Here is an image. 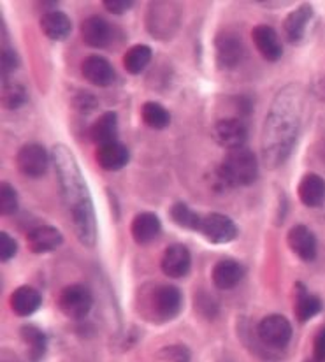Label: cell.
I'll list each match as a JSON object with an SVG mask.
<instances>
[{
  "instance_id": "1",
  "label": "cell",
  "mask_w": 325,
  "mask_h": 362,
  "mask_svg": "<svg viewBox=\"0 0 325 362\" xmlns=\"http://www.w3.org/2000/svg\"><path fill=\"white\" fill-rule=\"evenodd\" d=\"M53 164H55L57 180H59L62 199L69 216L74 226L76 238L79 243L92 248L97 241V222L93 202L88 187L83 180L81 169L72 151L64 144L53 148Z\"/></svg>"
},
{
  "instance_id": "2",
  "label": "cell",
  "mask_w": 325,
  "mask_h": 362,
  "mask_svg": "<svg viewBox=\"0 0 325 362\" xmlns=\"http://www.w3.org/2000/svg\"><path fill=\"white\" fill-rule=\"evenodd\" d=\"M301 122V95L295 86L280 90L266 117L262 134L264 162L274 169L283 164L294 148Z\"/></svg>"
},
{
  "instance_id": "3",
  "label": "cell",
  "mask_w": 325,
  "mask_h": 362,
  "mask_svg": "<svg viewBox=\"0 0 325 362\" xmlns=\"http://www.w3.org/2000/svg\"><path fill=\"white\" fill-rule=\"evenodd\" d=\"M259 176L257 157L248 148H236L227 151L225 158L213 176V187L218 192L236 187H248Z\"/></svg>"
},
{
  "instance_id": "4",
  "label": "cell",
  "mask_w": 325,
  "mask_h": 362,
  "mask_svg": "<svg viewBox=\"0 0 325 362\" xmlns=\"http://www.w3.org/2000/svg\"><path fill=\"white\" fill-rule=\"evenodd\" d=\"M151 315L158 322L175 320L183 310V294L175 285H160L150 298Z\"/></svg>"
},
{
  "instance_id": "5",
  "label": "cell",
  "mask_w": 325,
  "mask_h": 362,
  "mask_svg": "<svg viewBox=\"0 0 325 362\" xmlns=\"http://www.w3.org/2000/svg\"><path fill=\"white\" fill-rule=\"evenodd\" d=\"M93 304L92 292L85 285H69L60 292L59 308L67 318L79 320L90 313Z\"/></svg>"
},
{
  "instance_id": "6",
  "label": "cell",
  "mask_w": 325,
  "mask_h": 362,
  "mask_svg": "<svg viewBox=\"0 0 325 362\" xmlns=\"http://www.w3.org/2000/svg\"><path fill=\"white\" fill-rule=\"evenodd\" d=\"M257 334L269 349H285L292 338V325L283 315H267L260 320Z\"/></svg>"
},
{
  "instance_id": "7",
  "label": "cell",
  "mask_w": 325,
  "mask_h": 362,
  "mask_svg": "<svg viewBox=\"0 0 325 362\" xmlns=\"http://www.w3.org/2000/svg\"><path fill=\"white\" fill-rule=\"evenodd\" d=\"M48 164V151H46V148L41 146V144H25L16 155L18 169H20L21 175L28 176V178H39V176L46 175Z\"/></svg>"
},
{
  "instance_id": "8",
  "label": "cell",
  "mask_w": 325,
  "mask_h": 362,
  "mask_svg": "<svg viewBox=\"0 0 325 362\" xmlns=\"http://www.w3.org/2000/svg\"><path fill=\"white\" fill-rule=\"evenodd\" d=\"M199 233H201L209 243L225 245V243L236 240L237 227L229 216L220 215V213H211V215L208 216H202Z\"/></svg>"
},
{
  "instance_id": "9",
  "label": "cell",
  "mask_w": 325,
  "mask_h": 362,
  "mask_svg": "<svg viewBox=\"0 0 325 362\" xmlns=\"http://www.w3.org/2000/svg\"><path fill=\"white\" fill-rule=\"evenodd\" d=\"M213 137L220 146L227 150H236V148H243L247 143L248 129L240 118H223L213 127Z\"/></svg>"
},
{
  "instance_id": "10",
  "label": "cell",
  "mask_w": 325,
  "mask_h": 362,
  "mask_svg": "<svg viewBox=\"0 0 325 362\" xmlns=\"http://www.w3.org/2000/svg\"><path fill=\"white\" fill-rule=\"evenodd\" d=\"M192 266V257L185 245H172L164 252L160 260V267L165 276L183 278L189 274Z\"/></svg>"
},
{
  "instance_id": "11",
  "label": "cell",
  "mask_w": 325,
  "mask_h": 362,
  "mask_svg": "<svg viewBox=\"0 0 325 362\" xmlns=\"http://www.w3.org/2000/svg\"><path fill=\"white\" fill-rule=\"evenodd\" d=\"M313 20V7L312 6H301L297 9L292 11L283 21V34L290 45H299L305 41L306 34H308L309 23Z\"/></svg>"
},
{
  "instance_id": "12",
  "label": "cell",
  "mask_w": 325,
  "mask_h": 362,
  "mask_svg": "<svg viewBox=\"0 0 325 362\" xmlns=\"http://www.w3.org/2000/svg\"><path fill=\"white\" fill-rule=\"evenodd\" d=\"M81 72L86 81L95 86H111L117 79L113 65L99 55L86 57L81 64Z\"/></svg>"
},
{
  "instance_id": "13",
  "label": "cell",
  "mask_w": 325,
  "mask_h": 362,
  "mask_svg": "<svg viewBox=\"0 0 325 362\" xmlns=\"http://www.w3.org/2000/svg\"><path fill=\"white\" fill-rule=\"evenodd\" d=\"M287 243L292 252L305 262H312L317 257V238L306 226H295L288 230Z\"/></svg>"
},
{
  "instance_id": "14",
  "label": "cell",
  "mask_w": 325,
  "mask_h": 362,
  "mask_svg": "<svg viewBox=\"0 0 325 362\" xmlns=\"http://www.w3.org/2000/svg\"><path fill=\"white\" fill-rule=\"evenodd\" d=\"M252 39H254L259 53L266 60L276 62L283 55V46H281L280 37H278L276 30L269 25H257L252 30Z\"/></svg>"
},
{
  "instance_id": "15",
  "label": "cell",
  "mask_w": 325,
  "mask_h": 362,
  "mask_svg": "<svg viewBox=\"0 0 325 362\" xmlns=\"http://www.w3.org/2000/svg\"><path fill=\"white\" fill-rule=\"evenodd\" d=\"M81 39L90 48H106L111 41V27L104 18L90 16L81 23Z\"/></svg>"
},
{
  "instance_id": "16",
  "label": "cell",
  "mask_w": 325,
  "mask_h": 362,
  "mask_svg": "<svg viewBox=\"0 0 325 362\" xmlns=\"http://www.w3.org/2000/svg\"><path fill=\"white\" fill-rule=\"evenodd\" d=\"M244 48L237 35L225 34L216 39V64L220 69H234L243 60Z\"/></svg>"
},
{
  "instance_id": "17",
  "label": "cell",
  "mask_w": 325,
  "mask_h": 362,
  "mask_svg": "<svg viewBox=\"0 0 325 362\" xmlns=\"http://www.w3.org/2000/svg\"><path fill=\"white\" fill-rule=\"evenodd\" d=\"M129 158L130 153L127 146L118 143V141L97 146L95 160L104 171H120V169H124L129 164Z\"/></svg>"
},
{
  "instance_id": "18",
  "label": "cell",
  "mask_w": 325,
  "mask_h": 362,
  "mask_svg": "<svg viewBox=\"0 0 325 362\" xmlns=\"http://www.w3.org/2000/svg\"><path fill=\"white\" fill-rule=\"evenodd\" d=\"M64 236L59 229L49 226L35 227L28 233L27 245L32 253H48L62 245Z\"/></svg>"
},
{
  "instance_id": "19",
  "label": "cell",
  "mask_w": 325,
  "mask_h": 362,
  "mask_svg": "<svg viewBox=\"0 0 325 362\" xmlns=\"http://www.w3.org/2000/svg\"><path fill=\"white\" fill-rule=\"evenodd\" d=\"M244 276V269L240 262L236 260H220V262L215 264L213 267V284H215L216 288L220 291H230L234 288L236 285H240V281L243 280Z\"/></svg>"
},
{
  "instance_id": "20",
  "label": "cell",
  "mask_w": 325,
  "mask_h": 362,
  "mask_svg": "<svg viewBox=\"0 0 325 362\" xmlns=\"http://www.w3.org/2000/svg\"><path fill=\"white\" fill-rule=\"evenodd\" d=\"M160 220H158V216L155 213L150 211L136 215V218L132 220V226H130V233H132L134 241L137 245H148V243H151L160 234Z\"/></svg>"
},
{
  "instance_id": "21",
  "label": "cell",
  "mask_w": 325,
  "mask_h": 362,
  "mask_svg": "<svg viewBox=\"0 0 325 362\" xmlns=\"http://www.w3.org/2000/svg\"><path fill=\"white\" fill-rule=\"evenodd\" d=\"M41 303L42 298L41 294H39L37 288L28 287V285L18 287L9 298L11 310H13L18 317H30L32 313H35V311L39 310Z\"/></svg>"
},
{
  "instance_id": "22",
  "label": "cell",
  "mask_w": 325,
  "mask_h": 362,
  "mask_svg": "<svg viewBox=\"0 0 325 362\" xmlns=\"http://www.w3.org/2000/svg\"><path fill=\"white\" fill-rule=\"evenodd\" d=\"M41 30L52 41H64L72 32V21L62 11H48L41 18Z\"/></svg>"
},
{
  "instance_id": "23",
  "label": "cell",
  "mask_w": 325,
  "mask_h": 362,
  "mask_svg": "<svg viewBox=\"0 0 325 362\" xmlns=\"http://www.w3.org/2000/svg\"><path fill=\"white\" fill-rule=\"evenodd\" d=\"M299 199L308 208H319L325 201V181L319 175H306L297 187Z\"/></svg>"
},
{
  "instance_id": "24",
  "label": "cell",
  "mask_w": 325,
  "mask_h": 362,
  "mask_svg": "<svg viewBox=\"0 0 325 362\" xmlns=\"http://www.w3.org/2000/svg\"><path fill=\"white\" fill-rule=\"evenodd\" d=\"M88 136L97 146H102V144H110L117 141L118 136V117L113 111H107L102 117H99V120L93 122V125L90 127Z\"/></svg>"
},
{
  "instance_id": "25",
  "label": "cell",
  "mask_w": 325,
  "mask_h": 362,
  "mask_svg": "<svg viewBox=\"0 0 325 362\" xmlns=\"http://www.w3.org/2000/svg\"><path fill=\"white\" fill-rule=\"evenodd\" d=\"M322 311V301L317 296H312L306 292V288L301 284L295 285V306L294 313L299 318V322H308L315 315Z\"/></svg>"
},
{
  "instance_id": "26",
  "label": "cell",
  "mask_w": 325,
  "mask_h": 362,
  "mask_svg": "<svg viewBox=\"0 0 325 362\" xmlns=\"http://www.w3.org/2000/svg\"><path fill=\"white\" fill-rule=\"evenodd\" d=\"M21 332V339L27 345L28 349V357H30L32 362H39L45 357L46 354V346H48V339H46V334L35 325L28 324L23 325L20 329Z\"/></svg>"
},
{
  "instance_id": "27",
  "label": "cell",
  "mask_w": 325,
  "mask_h": 362,
  "mask_svg": "<svg viewBox=\"0 0 325 362\" xmlns=\"http://www.w3.org/2000/svg\"><path fill=\"white\" fill-rule=\"evenodd\" d=\"M151 48L146 45H136L127 49L124 55V67L129 74H141L151 62Z\"/></svg>"
},
{
  "instance_id": "28",
  "label": "cell",
  "mask_w": 325,
  "mask_h": 362,
  "mask_svg": "<svg viewBox=\"0 0 325 362\" xmlns=\"http://www.w3.org/2000/svg\"><path fill=\"white\" fill-rule=\"evenodd\" d=\"M141 118L148 127L155 130H162L171 123V115L162 104L158 103H144L141 107Z\"/></svg>"
},
{
  "instance_id": "29",
  "label": "cell",
  "mask_w": 325,
  "mask_h": 362,
  "mask_svg": "<svg viewBox=\"0 0 325 362\" xmlns=\"http://www.w3.org/2000/svg\"><path fill=\"white\" fill-rule=\"evenodd\" d=\"M169 215H171L172 222L176 226L183 227V229L195 230V233H199V229H201L202 216L197 215L194 209H190L185 202H176L171 208V211H169Z\"/></svg>"
},
{
  "instance_id": "30",
  "label": "cell",
  "mask_w": 325,
  "mask_h": 362,
  "mask_svg": "<svg viewBox=\"0 0 325 362\" xmlns=\"http://www.w3.org/2000/svg\"><path fill=\"white\" fill-rule=\"evenodd\" d=\"M27 103V90L18 83L4 81L2 86V106L6 110H18Z\"/></svg>"
},
{
  "instance_id": "31",
  "label": "cell",
  "mask_w": 325,
  "mask_h": 362,
  "mask_svg": "<svg viewBox=\"0 0 325 362\" xmlns=\"http://www.w3.org/2000/svg\"><path fill=\"white\" fill-rule=\"evenodd\" d=\"M16 209H18L16 190H14L9 183L2 181V183H0V213H2L4 216H7L16 213Z\"/></svg>"
},
{
  "instance_id": "32",
  "label": "cell",
  "mask_w": 325,
  "mask_h": 362,
  "mask_svg": "<svg viewBox=\"0 0 325 362\" xmlns=\"http://www.w3.org/2000/svg\"><path fill=\"white\" fill-rule=\"evenodd\" d=\"M2 76H4V81H7V76L11 74V72H14L18 69V65H20V59H18L16 52L11 48H7V46H4L2 48Z\"/></svg>"
},
{
  "instance_id": "33",
  "label": "cell",
  "mask_w": 325,
  "mask_h": 362,
  "mask_svg": "<svg viewBox=\"0 0 325 362\" xmlns=\"http://www.w3.org/2000/svg\"><path fill=\"white\" fill-rule=\"evenodd\" d=\"M18 252V245L7 233H0V260L9 262Z\"/></svg>"
},
{
  "instance_id": "34",
  "label": "cell",
  "mask_w": 325,
  "mask_h": 362,
  "mask_svg": "<svg viewBox=\"0 0 325 362\" xmlns=\"http://www.w3.org/2000/svg\"><path fill=\"white\" fill-rule=\"evenodd\" d=\"M132 0H104V7L113 14H125L132 9Z\"/></svg>"
},
{
  "instance_id": "35",
  "label": "cell",
  "mask_w": 325,
  "mask_h": 362,
  "mask_svg": "<svg viewBox=\"0 0 325 362\" xmlns=\"http://www.w3.org/2000/svg\"><path fill=\"white\" fill-rule=\"evenodd\" d=\"M313 356H315V362H325V327L320 329L319 334L315 336Z\"/></svg>"
},
{
  "instance_id": "36",
  "label": "cell",
  "mask_w": 325,
  "mask_h": 362,
  "mask_svg": "<svg viewBox=\"0 0 325 362\" xmlns=\"http://www.w3.org/2000/svg\"><path fill=\"white\" fill-rule=\"evenodd\" d=\"M95 104L97 100L93 99L88 92H81L79 93L78 100H76V107H78L79 111H92L93 107H95Z\"/></svg>"
},
{
  "instance_id": "37",
  "label": "cell",
  "mask_w": 325,
  "mask_h": 362,
  "mask_svg": "<svg viewBox=\"0 0 325 362\" xmlns=\"http://www.w3.org/2000/svg\"><path fill=\"white\" fill-rule=\"evenodd\" d=\"M313 93H315V97H319L320 100L325 103V74H320L319 78L313 81Z\"/></svg>"
},
{
  "instance_id": "38",
  "label": "cell",
  "mask_w": 325,
  "mask_h": 362,
  "mask_svg": "<svg viewBox=\"0 0 325 362\" xmlns=\"http://www.w3.org/2000/svg\"><path fill=\"white\" fill-rule=\"evenodd\" d=\"M308 362H312V361H308Z\"/></svg>"
}]
</instances>
